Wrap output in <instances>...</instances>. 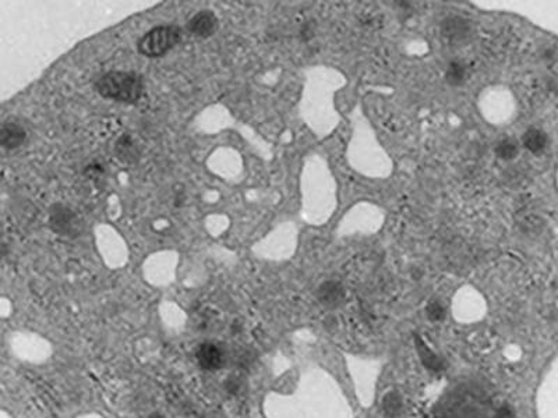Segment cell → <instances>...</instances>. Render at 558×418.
Wrapping results in <instances>:
<instances>
[{
	"mask_svg": "<svg viewBox=\"0 0 558 418\" xmlns=\"http://www.w3.org/2000/svg\"><path fill=\"white\" fill-rule=\"evenodd\" d=\"M116 158L126 165H136L141 158V148L130 134L120 135L115 142Z\"/></svg>",
	"mask_w": 558,
	"mask_h": 418,
	"instance_id": "8992f818",
	"label": "cell"
},
{
	"mask_svg": "<svg viewBox=\"0 0 558 418\" xmlns=\"http://www.w3.org/2000/svg\"><path fill=\"white\" fill-rule=\"evenodd\" d=\"M343 296V289L338 282L328 280L324 282L317 292V298L324 305H331L338 302Z\"/></svg>",
	"mask_w": 558,
	"mask_h": 418,
	"instance_id": "9c48e42d",
	"label": "cell"
},
{
	"mask_svg": "<svg viewBox=\"0 0 558 418\" xmlns=\"http://www.w3.org/2000/svg\"><path fill=\"white\" fill-rule=\"evenodd\" d=\"M465 74V66L461 62H451L445 73V80L451 85H461L466 77Z\"/></svg>",
	"mask_w": 558,
	"mask_h": 418,
	"instance_id": "8fae6325",
	"label": "cell"
},
{
	"mask_svg": "<svg viewBox=\"0 0 558 418\" xmlns=\"http://www.w3.org/2000/svg\"><path fill=\"white\" fill-rule=\"evenodd\" d=\"M426 312L430 321H442L445 318V308L438 301H431L427 305Z\"/></svg>",
	"mask_w": 558,
	"mask_h": 418,
	"instance_id": "5bb4252c",
	"label": "cell"
},
{
	"mask_svg": "<svg viewBox=\"0 0 558 418\" xmlns=\"http://www.w3.org/2000/svg\"><path fill=\"white\" fill-rule=\"evenodd\" d=\"M195 360L201 370L218 371L222 368L225 357L222 349L211 342L201 343L195 349Z\"/></svg>",
	"mask_w": 558,
	"mask_h": 418,
	"instance_id": "5b68a950",
	"label": "cell"
},
{
	"mask_svg": "<svg viewBox=\"0 0 558 418\" xmlns=\"http://www.w3.org/2000/svg\"><path fill=\"white\" fill-rule=\"evenodd\" d=\"M183 38V31L178 25H158L145 32L137 42L138 54L148 58H162L175 49Z\"/></svg>",
	"mask_w": 558,
	"mask_h": 418,
	"instance_id": "7a4b0ae2",
	"label": "cell"
},
{
	"mask_svg": "<svg viewBox=\"0 0 558 418\" xmlns=\"http://www.w3.org/2000/svg\"><path fill=\"white\" fill-rule=\"evenodd\" d=\"M94 87L103 98L129 104L137 103L144 94V80L136 72H108L95 81Z\"/></svg>",
	"mask_w": 558,
	"mask_h": 418,
	"instance_id": "6da1fadb",
	"label": "cell"
},
{
	"mask_svg": "<svg viewBox=\"0 0 558 418\" xmlns=\"http://www.w3.org/2000/svg\"><path fill=\"white\" fill-rule=\"evenodd\" d=\"M471 24L462 17H448L441 24V34L444 39L451 42H460L469 35Z\"/></svg>",
	"mask_w": 558,
	"mask_h": 418,
	"instance_id": "ba28073f",
	"label": "cell"
},
{
	"mask_svg": "<svg viewBox=\"0 0 558 418\" xmlns=\"http://www.w3.org/2000/svg\"><path fill=\"white\" fill-rule=\"evenodd\" d=\"M495 153H497L498 158H501L504 161L514 160L517 156V153H518V145L515 144L514 140H510V138L502 140V141H500L497 144Z\"/></svg>",
	"mask_w": 558,
	"mask_h": 418,
	"instance_id": "7c38bea8",
	"label": "cell"
},
{
	"mask_svg": "<svg viewBox=\"0 0 558 418\" xmlns=\"http://www.w3.org/2000/svg\"><path fill=\"white\" fill-rule=\"evenodd\" d=\"M522 142L526 149H529L533 153H537L544 149L547 144V135L539 129H529L528 131H525Z\"/></svg>",
	"mask_w": 558,
	"mask_h": 418,
	"instance_id": "30bf717a",
	"label": "cell"
},
{
	"mask_svg": "<svg viewBox=\"0 0 558 418\" xmlns=\"http://www.w3.org/2000/svg\"><path fill=\"white\" fill-rule=\"evenodd\" d=\"M85 173H88L91 176V179H96V177L104 175V168H103V165H99V164H91V165H88L85 168Z\"/></svg>",
	"mask_w": 558,
	"mask_h": 418,
	"instance_id": "9a60e30c",
	"label": "cell"
},
{
	"mask_svg": "<svg viewBox=\"0 0 558 418\" xmlns=\"http://www.w3.org/2000/svg\"><path fill=\"white\" fill-rule=\"evenodd\" d=\"M49 228L62 237L76 239L81 234L83 225L70 206L58 202L49 208Z\"/></svg>",
	"mask_w": 558,
	"mask_h": 418,
	"instance_id": "3957f363",
	"label": "cell"
},
{
	"mask_svg": "<svg viewBox=\"0 0 558 418\" xmlns=\"http://www.w3.org/2000/svg\"><path fill=\"white\" fill-rule=\"evenodd\" d=\"M218 19L211 10H201L195 13L187 23L186 30L195 38L206 39L218 31Z\"/></svg>",
	"mask_w": 558,
	"mask_h": 418,
	"instance_id": "277c9868",
	"label": "cell"
},
{
	"mask_svg": "<svg viewBox=\"0 0 558 418\" xmlns=\"http://www.w3.org/2000/svg\"><path fill=\"white\" fill-rule=\"evenodd\" d=\"M416 346H418V349H419L422 361H423V364L426 365L427 368L434 370V371H438V370L442 368L441 361L437 358V355H434V354L429 350V347H427L425 343H422V342L418 339V344H416Z\"/></svg>",
	"mask_w": 558,
	"mask_h": 418,
	"instance_id": "4fadbf2b",
	"label": "cell"
},
{
	"mask_svg": "<svg viewBox=\"0 0 558 418\" xmlns=\"http://www.w3.org/2000/svg\"><path fill=\"white\" fill-rule=\"evenodd\" d=\"M27 138L24 127L16 122H5L0 129V144L8 151L20 148Z\"/></svg>",
	"mask_w": 558,
	"mask_h": 418,
	"instance_id": "52a82bcc",
	"label": "cell"
}]
</instances>
